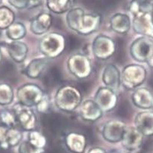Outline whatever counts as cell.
Returning a JSON list of instances; mask_svg holds the SVG:
<instances>
[{
  "label": "cell",
  "instance_id": "obj_1",
  "mask_svg": "<svg viewBox=\"0 0 153 153\" xmlns=\"http://www.w3.org/2000/svg\"><path fill=\"white\" fill-rule=\"evenodd\" d=\"M65 20L71 30L79 35L88 36L99 30L102 16L96 13H86L81 8H73L67 13Z\"/></svg>",
  "mask_w": 153,
  "mask_h": 153
},
{
  "label": "cell",
  "instance_id": "obj_2",
  "mask_svg": "<svg viewBox=\"0 0 153 153\" xmlns=\"http://www.w3.org/2000/svg\"><path fill=\"white\" fill-rule=\"evenodd\" d=\"M82 102V94L78 89L71 85H65L58 89L55 95V104L63 112L74 111Z\"/></svg>",
  "mask_w": 153,
  "mask_h": 153
},
{
  "label": "cell",
  "instance_id": "obj_3",
  "mask_svg": "<svg viewBox=\"0 0 153 153\" xmlns=\"http://www.w3.org/2000/svg\"><path fill=\"white\" fill-rule=\"evenodd\" d=\"M65 38L59 33H49L42 36L39 42V50L49 59L60 56L65 49Z\"/></svg>",
  "mask_w": 153,
  "mask_h": 153
},
{
  "label": "cell",
  "instance_id": "obj_4",
  "mask_svg": "<svg viewBox=\"0 0 153 153\" xmlns=\"http://www.w3.org/2000/svg\"><path fill=\"white\" fill-rule=\"evenodd\" d=\"M147 77V71L138 64L126 65L121 72V85L127 90H134L140 87Z\"/></svg>",
  "mask_w": 153,
  "mask_h": 153
},
{
  "label": "cell",
  "instance_id": "obj_5",
  "mask_svg": "<svg viewBox=\"0 0 153 153\" xmlns=\"http://www.w3.org/2000/svg\"><path fill=\"white\" fill-rule=\"evenodd\" d=\"M67 67L69 72L78 79H86L92 74L93 65L87 55L76 52L68 58Z\"/></svg>",
  "mask_w": 153,
  "mask_h": 153
},
{
  "label": "cell",
  "instance_id": "obj_6",
  "mask_svg": "<svg viewBox=\"0 0 153 153\" xmlns=\"http://www.w3.org/2000/svg\"><path fill=\"white\" fill-rule=\"evenodd\" d=\"M46 95L40 86L34 83H26L21 86L16 93L18 102L27 107H36Z\"/></svg>",
  "mask_w": 153,
  "mask_h": 153
},
{
  "label": "cell",
  "instance_id": "obj_7",
  "mask_svg": "<svg viewBox=\"0 0 153 153\" xmlns=\"http://www.w3.org/2000/svg\"><path fill=\"white\" fill-rule=\"evenodd\" d=\"M117 46L113 39L104 34L95 37L92 42L91 51L93 56L100 60H106L115 53Z\"/></svg>",
  "mask_w": 153,
  "mask_h": 153
},
{
  "label": "cell",
  "instance_id": "obj_8",
  "mask_svg": "<svg viewBox=\"0 0 153 153\" xmlns=\"http://www.w3.org/2000/svg\"><path fill=\"white\" fill-rule=\"evenodd\" d=\"M130 53L137 62L147 63L153 53V39L145 36L137 38L130 45Z\"/></svg>",
  "mask_w": 153,
  "mask_h": 153
},
{
  "label": "cell",
  "instance_id": "obj_9",
  "mask_svg": "<svg viewBox=\"0 0 153 153\" xmlns=\"http://www.w3.org/2000/svg\"><path fill=\"white\" fill-rule=\"evenodd\" d=\"M12 111L16 117L17 123L19 124L22 130L29 132L36 129L38 120L32 108L18 102L13 106Z\"/></svg>",
  "mask_w": 153,
  "mask_h": 153
},
{
  "label": "cell",
  "instance_id": "obj_10",
  "mask_svg": "<svg viewBox=\"0 0 153 153\" xmlns=\"http://www.w3.org/2000/svg\"><path fill=\"white\" fill-rule=\"evenodd\" d=\"M117 93L111 89L102 86L98 89L94 96V100L103 112L112 111L117 106Z\"/></svg>",
  "mask_w": 153,
  "mask_h": 153
},
{
  "label": "cell",
  "instance_id": "obj_11",
  "mask_svg": "<svg viewBox=\"0 0 153 153\" xmlns=\"http://www.w3.org/2000/svg\"><path fill=\"white\" fill-rule=\"evenodd\" d=\"M127 126L120 120H111L104 124L102 135L105 141L110 143H117L122 140Z\"/></svg>",
  "mask_w": 153,
  "mask_h": 153
},
{
  "label": "cell",
  "instance_id": "obj_12",
  "mask_svg": "<svg viewBox=\"0 0 153 153\" xmlns=\"http://www.w3.org/2000/svg\"><path fill=\"white\" fill-rule=\"evenodd\" d=\"M132 27L137 34L153 39L152 13H142L133 17Z\"/></svg>",
  "mask_w": 153,
  "mask_h": 153
},
{
  "label": "cell",
  "instance_id": "obj_13",
  "mask_svg": "<svg viewBox=\"0 0 153 153\" xmlns=\"http://www.w3.org/2000/svg\"><path fill=\"white\" fill-rule=\"evenodd\" d=\"M102 80L106 87L118 93L121 85V73L114 64L106 65L102 74Z\"/></svg>",
  "mask_w": 153,
  "mask_h": 153
},
{
  "label": "cell",
  "instance_id": "obj_14",
  "mask_svg": "<svg viewBox=\"0 0 153 153\" xmlns=\"http://www.w3.org/2000/svg\"><path fill=\"white\" fill-rule=\"evenodd\" d=\"M144 140L143 134L135 127H127L124 134L121 144L129 152H135L143 145Z\"/></svg>",
  "mask_w": 153,
  "mask_h": 153
},
{
  "label": "cell",
  "instance_id": "obj_15",
  "mask_svg": "<svg viewBox=\"0 0 153 153\" xmlns=\"http://www.w3.org/2000/svg\"><path fill=\"white\" fill-rule=\"evenodd\" d=\"M52 23V15L48 12H41L30 20V29L33 34L42 36L49 30Z\"/></svg>",
  "mask_w": 153,
  "mask_h": 153
},
{
  "label": "cell",
  "instance_id": "obj_16",
  "mask_svg": "<svg viewBox=\"0 0 153 153\" xmlns=\"http://www.w3.org/2000/svg\"><path fill=\"white\" fill-rule=\"evenodd\" d=\"M131 99L137 108L145 111L153 108V93L147 87H139L134 90Z\"/></svg>",
  "mask_w": 153,
  "mask_h": 153
},
{
  "label": "cell",
  "instance_id": "obj_17",
  "mask_svg": "<svg viewBox=\"0 0 153 153\" xmlns=\"http://www.w3.org/2000/svg\"><path fill=\"white\" fill-rule=\"evenodd\" d=\"M80 114L84 121L95 122L101 118L103 111L94 100H86L80 105Z\"/></svg>",
  "mask_w": 153,
  "mask_h": 153
},
{
  "label": "cell",
  "instance_id": "obj_18",
  "mask_svg": "<svg viewBox=\"0 0 153 153\" xmlns=\"http://www.w3.org/2000/svg\"><path fill=\"white\" fill-rule=\"evenodd\" d=\"M134 125L144 137H152L153 111L146 110L138 113L134 118Z\"/></svg>",
  "mask_w": 153,
  "mask_h": 153
},
{
  "label": "cell",
  "instance_id": "obj_19",
  "mask_svg": "<svg viewBox=\"0 0 153 153\" xmlns=\"http://www.w3.org/2000/svg\"><path fill=\"white\" fill-rule=\"evenodd\" d=\"M6 49L10 58L18 64L23 63L28 55L27 45L22 41H12L6 44Z\"/></svg>",
  "mask_w": 153,
  "mask_h": 153
},
{
  "label": "cell",
  "instance_id": "obj_20",
  "mask_svg": "<svg viewBox=\"0 0 153 153\" xmlns=\"http://www.w3.org/2000/svg\"><path fill=\"white\" fill-rule=\"evenodd\" d=\"M110 28L119 34H126L132 27V21L127 14L116 13L109 21Z\"/></svg>",
  "mask_w": 153,
  "mask_h": 153
},
{
  "label": "cell",
  "instance_id": "obj_21",
  "mask_svg": "<svg viewBox=\"0 0 153 153\" xmlns=\"http://www.w3.org/2000/svg\"><path fill=\"white\" fill-rule=\"evenodd\" d=\"M65 143L71 152L83 153L86 150V138L79 133L70 132L65 137Z\"/></svg>",
  "mask_w": 153,
  "mask_h": 153
},
{
  "label": "cell",
  "instance_id": "obj_22",
  "mask_svg": "<svg viewBox=\"0 0 153 153\" xmlns=\"http://www.w3.org/2000/svg\"><path fill=\"white\" fill-rule=\"evenodd\" d=\"M49 63V59L44 56L32 59L25 67V75L30 79L39 78L42 72L46 69Z\"/></svg>",
  "mask_w": 153,
  "mask_h": 153
},
{
  "label": "cell",
  "instance_id": "obj_23",
  "mask_svg": "<svg viewBox=\"0 0 153 153\" xmlns=\"http://www.w3.org/2000/svg\"><path fill=\"white\" fill-rule=\"evenodd\" d=\"M74 2L75 0H46L49 11L57 15L68 13L74 8Z\"/></svg>",
  "mask_w": 153,
  "mask_h": 153
},
{
  "label": "cell",
  "instance_id": "obj_24",
  "mask_svg": "<svg viewBox=\"0 0 153 153\" xmlns=\"http://www.w3.org/2000/svg\"><path fill=\"white\" fill-rule=\"evenodd\" d=\"M129 12L133 17L142 13H153V3L148 0H131Z\"/></svg>",
  "mask_w": 153,
  "mask_h": 153
},
{
  "label": "cell",
  "instance_id": "obj_25",
  "mask_svg": "<svg viewBox=\"0 0 153 153\" xmlns=\"http://www.w3.org/2000/svg\"><path fill=\"white\" fill-rule=\"evenodd\" d=\"M22 139H23V134L21 130H18L15 127L8 128L5 135V141L1 149H8L19 146L22 142Z\"/></svg>",
  "mask_w": 153,
  "mask_h": 153
},
{
  "label": "cell",
  "instance_id": "obj_26",
  "mask_svg": "<svg viewBox=\"0 0 153 153\" xmlns=\"http://www.w3.org/2000/svg\"><path fill=\"white\" fill-rule=\"evenodd\" d=\"M7 37L12 41H19L27 35V29L23 23L14 22L11 26L5 30Z\"/></svg>",
  "mask_w": 153,
  "mask_h": 153
},
{
  "label": "cell",
  "instance_id": "obj_27",
  "mask_svg": "<svg viewBox=\"0 0 153 153\" xmlns=\"http://www.w3.org/2000/svg\"><path fill=\"white\" fill-rule=\"evenodd\" d=\"M15 15L6 6L0 7V30H6L15 22Z\"/></svg>",
  "mask_w": 153,
  "mask_h": 153
},
{
  "label": "cell",
  "instance_id": "obj_28",
  "mask_svg": "<svg viewBox=\"0 0 153 153\" xmlns=\"http://www.w3.org/2000/svg\"><path fill=\"white\" fill-rule=\"evenodd\" d=\"M14 100L13 89L6 83H0V105L6 106Z\"/></svg>",
  "mask_w": 153,
  "mask_h": 153
},
{
  "label": "cell",
  "instance_id": "obj_29",
  "mask_svg": "<svg viewBox=\"0 0 153 153\" xmlns=\"http://www.w3.org/2000/svg\"><path fill=\"white\" fill-rule=\"evenodd\" d=\"M27 140L33 146L41 149H45L46 146V138L37 130H31L27 132Z\"/></svg>",
  "mask_w": 153,
  "mask_h": 153
},
{
  "label": "cell",
  "instance_id": "obj_30",
  "mask_svg": "<svg viewBox=\"0 0 153 153\" xmlns=\"http://www.w3.org/2000/svg\"><path fill=\"white\" fill-rule=\"evenodd\" d=\"M11 5L17 9L33 8L39 6L42 3V0H8Z\"/></svg>",
  "mask_w": 153,
  "mask_h": 153
},
{
  "label": "cell",
  "instance_id": "obj_31",
  "mask_svg": "<svg viewBox=\"0 0 153 153\" xmlns=\"http://www.w3.org/2000/svg\"><path fill=\"white\" fill-rule=\"evenodd\" d=\"M0 121L1 124L9 128L15 127V125L18 124L13 111L8 109H3L0 111Z\"/></svg>",
  "mask_w": 153,
  "mask_h": 153
},
{
  "label": "cell",
  "instance_id": "obj_32",
  "mask_svg": "<svg viewBox=\"0 0 153 153\" xmlns=\"http://www.w3.org/2000/svg\"><path fill=\"white\" fill-rule=\"evenodd\" d=\"M45 149H41L33 146L27 140H24L18 146L19 153H44Z\"/></svg>",
  "mask_w": 153,
  "mask_h": 153
},
{
  "label": "cell",
  "instance_id": "obj_33",
  "mask_svg": "<svg viewBox=\"0 0 153 153\" xmlns=\"http://www.w3.org/2000/svg\"><path fill=\"white\" fill-rule=\"evenodd\" d=\"M36 109L37 111L40 113H47L49 111V108H50V105H49V96L47 95H45L40 102L36 105Z\"/></svg>",
  "mask_w": 153,
  "mask_h": 153
},
{
  "label": "cell",
  "instance_id": "obj_34",
  "mask_svg": "<svg viewBox=\"0 0 153 153\" xmlns=\"http://www.w3.org/2000/svg\"><path fill=\"white\" fill-rule=\"evenodd\" d=\"M8 128L9 127L3 125V124H0V148H2V145H3L4 141H5V135H6V133L8 131Z\"/></svg>",
  "mask_w": 153,
  "mask_h": 153
},
{
  "label": "cell",
  "instance_id": "obj_35",
  "mask_svg": "<svg viewBox=\"0 0 153 153\" xmlns=\"http://www.w3.org/2000/svg\"><path fill=\"white\" fill-rule=\"evenodd\" d=\"M87 153H108L105 149L102 147H93L90 149Z\"/></svg>",
  "mask_w": 153,
  "mask_h": 153
},
{
  "label": "cell",
  "instance_id": "obj_36",
  "mask_svg": "<svg viewBox=\"0 0 153 153\" xmlns=\"http://www.w3.org/2000/svg\"><path fill=\"white\" fill-rule=\"evenodd\" d=\"M147 64L149 65L150 67L152 68H153V53H152V55L151 58H150V59H149L148 62H147Z\"/></svg>",
  "mask_w": 153,
  "mask_h": 153
},
{
  "label": "cell",
  "instance_id": "obj_37",
  "mask_svg": "<svg viewBox=\"0 0 153 153\" xmlns=\"http://www.w3.org/2000/svg\"><path fill=\"white\" fill-rule=\"evenodd\" d=\"M108 153H121V152L120 151H117V150H112V151H111Z\"/></svg>",
  "mask_w": 153,
  "mask_h": 153
},
{
  "label": "cell",
  "instance_id": "obj_38",
  "mask_svg": "<svg viewBox=\"0 0 153 153\" xmlns=\"http://www.w3.org/2000/svg\"><path fill=\"white\" fill-rule=\"evenodd\" d=\"M2 52H1V49H0V62H1V61H2Z\"/></svg>",
  "mask_w": 153,
  "mask_h": 153
},
{
  "label": "cell",
  "instance_id": "obj_39",
  "mask_svg": "<svg viewBox=\"0 0 153 153\" xmlns=\"http://www.w3.org/2000/svg\"><path fill=\"white\" fill-rule=\"evenodd\" d=\"M127 153H137V152H129Z\"/></svg>",
  "mask_w": 153,
  "mask_h": 153
},
{
  "label": "cell",
  "instance_id": "obj_40",
  "mask_svg": "<svg viewBox=\"0 0 153 153\" xmlns=\"http://www.w3.org/2000/svg\"><path fill=\"white\" fill-rule=\"evenodd\" d=\"M148 1H150V2H153V0H148Z\"/></svg>",
  "mask_w": 153,
  "mask_h": 153
},
{
  "label": "cell",
  "instance_id": "obj_41",
  "mask_svg": "<svg viewBox=\"0 0 153 153\" xmlns=\"http://www.w3.org/2000/svg\"><path fill=\"white\" fill-rule=\"evenodd\" d=\"M2 0H0V4L2 3Z\"/></svg>",
  "mask_w": 153,
  "mask_h": 153
}]
</instances>
